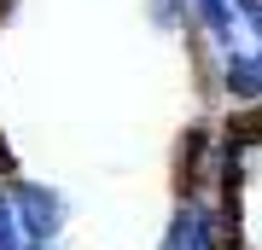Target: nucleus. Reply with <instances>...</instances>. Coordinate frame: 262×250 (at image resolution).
<instances>
[{"mask_svg": "<svg viewBox=\"0 0 262 250\" xmlns=\"http://www.w3.org/2000/svg\"><path fill=\"white\" fill-rule=\"evenodd\" d=\"M0 250H29V244H24V227H18V215H12V210L0 215Z\"/></svg>", "mask_w": 262, "mask_h": 250, "instance_id": "423d86ee", "label": "nucleus"}, {"mask_svg": "<svg viewBox=\"0 0 262 250\" xmlns=\"http://www.w3.org/2000/svg\"><path fill=\"white\" fill-rule=\"evenodd\" d=\"M6 12H12V0H0V18H6Z\"/></svg>", "mask_w": 262, "mask_h": 250, "instance_id": "1a4fd4ad", "label": "nucleus"}, {"mask_svg": "<svg viewBox=\"0 0 262 250\" xmlns=\"http://www.w3.org/2000/svg\"><path fill=\"white\" fill-rule=\"evenodd\" d=\"M29 250H53V244H29Z\"/></svg>", "mask_w": 262, "mask_h": 250, "instance_id": "9d476101", "label": "nucleus"}, {"mask_svg": "<svg viewBox=\"0 0 262 250\" xmlns=\"http://www.w3.org/2000/svg\"><path fill=\"white\" fill-rule=\"evenodd\" d=\"M239 239H227V221L215 215L210 198H181V210L163 227V250H227Z\"/></svg>", "mask_w": 262, "mask_h": 250, "instance_id": "f257e3e1", "label": "nucleus"}, {"mask_svg": "<svg viewBox=\"0 0 262 250\" xmlns=\"http://www.w3.org/2000/svg\"><path fill=\"white\" fill-rule=\"evenodd\" d=\"M187 18L204 29L210 41H233V0H187Z\"/></svg>", "mask_w": 262, "mask_h": 250, "instance_id": "20e7f679", "label": "nucleus"}, {"mask_svg": "<svg viewBox=\"0 0 262 250\" xmlns=\"http://www.w3.org/2000/svg\"><path fill=\"white\" fill-rule=\"evenodd\" d=\"M12 215L24 227V244H53L64 227V198L41 180H12Z\"/></svg>", "mask_w": 262, "mask_h": 250, "instance_id": "f03ea898", "label": "nucleus"}, {"mask_svg": "<svg viewBox=\"0 0 262 250\" xmlns=\"http://www.w3.org/2000/svg\"><path fill=\"white\" fill-rule=\"evenodd\" d=\"M18 175V157H12V146H6V134H0V180H12Z\"/></svg>", "mask_w": 262, "mask_h": 250, "instance_id": "6e6552de", "label": "nucleus"}, {"mask_svg": "<svg viewBox=\"0 0 262 250\" xmlns=\"http://www.w3.org/2000/svg\"><path fill=\"white\" fill-rule=\"evenodd\" d=\"M233 18H245V29L262 41V0H233Z\"/></svg>", "mask_w": 262, "mask_h": 250, "instance_id": "0eeeda50", "label": "nucleus"}, {"mask_svg": "<svg viewBox=\"0 0 262 250\" xmlns=\"http://www.w3.org/2000/svg\"><path fill=\"white\" fill-rule=\"evenodd\" d=\"M146 24H158V29H187V0H146Z\"/></svg>", "mask_w": 262, "mask_h": 250, "instance_id": "39448f33", "label": "nucleus"}, {"mask_svg": "<svg viewBox=\"0 0 262 250\" xmlns=\"http://www.w3.org/2000/svg\"><path fill=\"white\" fill-rule=\"evenodd\" d=\"M222 93L239 105V111H262V47H256V53H227Z\"/></svg>", "mask_w": 262, "mask_h": 250, "instance_id": "7ed1b4c3", "label": "nucleus"}]
</instances>
